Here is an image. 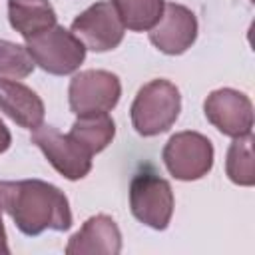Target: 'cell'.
Masks as SVG:
<instances>
[{
	"instance_id": "cell-1",
	"label": "cell",
	"mask_w": 255,
	"mask_h": 255,
	"mask_svg": "<svg viewBox=\"0 0 255 255\" xmlns=\"http://www.w3.org/2000/svg\"><path fill=\"white\" fill-rule=\"evenodd\" d=\"M2 209L12 217L14 225L30 237L72 227V209L66 193L44 179H18L0 183Z\"/></svg>"
},
{
	"instance_id": "cell-2",
	"label": "cell",
	"mask_w": 255,
	"mask_h": 255,
	"mask_svg": "<svg viewBox=\"0 0 255 255\" xmlns=\"http://www.w3.org/2000/svg\"><path fill=\"white\" fill-rule=\"evenodd\" d=\"M181 94L169 80L155 78L143 84L129 108L133 129L143 137H153L167 131L179 118Z\"/></svg>"
},
{
	"instance_id": "cell-3",
	"label": "cell",
	"mask_w": 255,
	"mask_h": 255,
	"mask_svg": "<svg viewBox=\"0 0 255 255\" xmlns=\"http://www.w3.org/2000/svg\"><path fill=\"white\" fill-rule=\"evenodd\" d=\"M26 48L34 64L52 76L74 74L86 60V46L60 24L30 36Z\"/></svg>"
},
{
	"instance_id": "cell-4",
	"label": "cell",
	"mask_w": 255,
	"mask_h": 255,
	"mask_svg": "<svg viewBox=\"0 0 255 255\" xmlns=\"http://www.w3.org/2000/svg\"><path fill=\"white\" fill-rule=\"evenodd\" d=\"M213 143L199 131L173 133L161 151V159L171 177L179 181H197L205 177L213 167Z\"/></svg>"
},
{
	"instance_id": "cell-5",
	"label": "cell",
	"mask_w": 255,
	"mask_h": 255,
	"mask_svg": "<svg viewBox=\"0 0 255 255\" xmlns=\"http://www.w3.org/2000/svg\"><path fill=\"white\" fill-rule=\"evenodd\" d=\"M173 205L175 199L167 179L147 169L133 175L129 183V209L139 223L155 231L167 229L173 215Z\"/></svg>"
},
{
	"instance_id": "cell-6",
	"label": "cell",
	"mask_w": 255,
	"mask_h": 255,
	"mask_svg": "<svg viewBox=\"0 0 255 255\" xmlns=\"http://www.w3.org/2000/svg\"><path fill=\"white\" fill-rule=\"evenodd\" d=\"M30 139L62 177L78 181L92 171V153H88L70 133H62L54 126L40 124L32 129Z\"/></svg>"
},
{
	"instance_id": "cell-7",
	"label": "cell",
	"mask_w": 255,
	"mask_h": 255,
	"mask_svg": "<svg viewBox=\"0 0 255 255\" xmlns=\"http://www.w3.org/2000/svg\"><path fill=\"white\" fill-rule=\"evenodd\" d=\"M122 98V82L108 70H82L68 86L70 110L78 114L112 112Z\"/></svg>"
},
{
	"instance_id": "cell-8",
	"label": "cell",
	"mask_w": 255,
	"mask_h": 255,
	"mask_svg": "<svg viewBox=\"0 0 255 255\" xmlns=\"http://www.w3.org/2000/svg\"><path fill=\"white\" fill-rule=\"evenodd\" d=\"M70 32L92 52H110L124 40L126 28L112 2L100 0L74 18Z\"/></svg>"
},
{
	"instance_id": "cell-9",
	"label": "cell",
	"mask_w": 255,
	"mask_h": 255,
	"mask_svg": "<svg viewBox=\"0 0 255 255\" xmlns=\"http://www.w3.org/2000/svg\"><path fill=\"white\" fill-rule=\"evenodd\" d=\"M207 122L223 135L241 137L253 129V104L247 94L233 88H217L203 102Z\"/></svg>"
},
{
	"instance_id": "cell-10",
	"label": "cell",
	"mask_w": 255,
	"mask_h": 255,
	"mask_svg": "<svg viewBox=\"0 0 255 255\" xmlns=\"http://www.w3.org/2000/svg\"><path fill=\"white\" fill-rule=\"evenodd\" d=\"M197 18L187 6L165 2L159 20L149 30V42L161 54L179 56L193 46L197 40Z\"/></svg>"
},
{
	"instance_id": "cell-11",
	"label": "cell",
	"mask_w": 255,
	"mask_h": 255,
	"mask_svg": "<svg viewBox=\"0 0 255 255\" xmlns=\"http://www.w3.org/2000/svg\"><path fill=\"white\" fill-rule=\"evenodd\" d=\"M120 251H122V231L118 223L106 213L88 217L80 227V231H76L66 245L68 255H92V253L118 255Z\"/></svg>"
},
{
	"instance_id": "cell-12",
	"label": "cell",
	"mask_w": 255,
	"mask_h": 255,
	"mask_svg": "<svg viewBox=\"0 0 255 255\" xmlns=\"http://www.w3.org/2000/svg\"><path fill=\"white\" fill-rule=\"evenodd\" d=\"M0 110L20 128L36 129L44 122V102L26 84L0 76Z\"/></svg>"
},
{
	"instance_id": "cell-13",
	"label": "cell",
	"mask_w": 255,
	"mask_h": 255,
	"mask_svg": "<svg viewBox=\"0 0 255 255\" xmlns=\"http://www.w3.org/2000/svg\"><path fill=\"white\" fill-rule=\"evenodd\" d=\"M88 153H100L104 151L114 135H116V122L108 112H88L78 114L76 122L72 124L68 131Z\"/></svg>"
},
{
	"instance_id": "cell-14",
	"label": "cell",
	"mask_w": 255,
	"mask_h": 255,
	"mask_svg": "<svg viewBox=\"0 0 255 255\" xmlns=\"http://www.w3.org/2000/svg\"><path fill=\"white\" fill-rule=\"evenodd\" d=\"M56 18V10L48 0H8V22L26 40L54 26Z\"/></svg>"
},
{
	"instance_id": "cell-15",
	"label": "cell",
	"mask_w": 255,
	"mask_h": 255,
	"mask_svg": "<svg viewBox=\"0 0 255 255\" xmlns=\"http://www.w3.org/2000/svg\"><path fill=\"white\" fill-rule=\"evenodd\" d=\"M124 24L131 32H149L163 12V0H110Z\"/></svg>"
},
{
	"instance_id": "cell-16",
	"label": "cell",
	"mask_w": 255,
	"mask_h": 255,
	"mask_svg": "<svg viewBox=\"0 0 255 255\" xmlns=\"http://www.w3.org/2000/svg\"><path fill=\"white\" fill-rule=\"evenodd\" d=\"M225 173L227 177L241 187H251L255 183L253 173V135L233 137V143L225 155Z\"/></svg>"
},
{
	"instance_id": "cell-17",
	"label": "cell",
	"mask_w": 255,
	"mask_h": 255,
	"mask_svg": "<svg viewBox=\"0 0 255 255\" xmlns=\"http://www.w3.org/2000/svg\"><path fill=\"white\" fill-rule=\"evenodd\" d=\"M36 64L26 46L0 38V74L22 80L34 72Z\"/></svg>"
},
{
	"instance_id": "cell-18",
	"label": "cell",
	"mask_w": 255,
	"mask_h": 255,
	"mask_svg": "<svg viewBox=\"0 0 255 255\" xmlns=\"http://www.w3.org/2000/svg\"><path fill=\"white\" fill-rule=\"evenodd\" d=\"M12 143V135H10V129L6 128V124L0 120V153H4Z\"/></svg>"
},
{
	"instance_id": "cell-19",
	"label": "cell",
	"mask_w": 255,
	"mask_h": 255,
	"mask_svg": "<svg viewBox=\"0 0 255 255\" xmlns=\"http://www.w3.org/2000/svg\"><path fill=\"white\" fill-rule=\"evenodd\" d=\"M2 201H0V253H10V247H8V237H6V229H4V221H2Z\"/></svg>"
}]
</instances>
